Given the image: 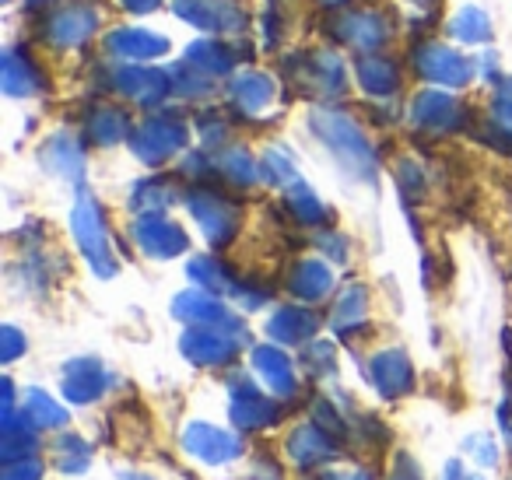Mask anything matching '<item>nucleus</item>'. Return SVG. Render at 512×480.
Returning <instances> with one entry per match:
<instances>
[{"mask_svg":"<svg viewBox=\"0 0 512 480\" xmlns=\"http://www.w3.org/2000/svg\"><path fill=\"white\" fill-rule=\"evenodd\" d=\"M53 463H57L60 473L78 477V473H85L88 463H92V445L81 435H60L57 442H53Z\"/></svg>","mask_w":512,"mask_h":480,"instance_id":"obj_15","label":"nucleus"},{"mask_svg":"<svg viewBox=\"0 0 512 480\" xmlns=\"http://www.w3.org/2000/svg\"><path fill=\"white\" fill-rule=\"evenodd\" d=\"M288 456L299 466H306V470L309 466H323L337 456V438L327 428H320V424H302L288 438Z\"/></svg>","mask_w":512,"mask_h":480,"instance_id":"obj_6","label":"nucleus"},{"mask_svg":"<svg viewBox=\"0 0 512 480\" xmlns=\"http://www.w3.org/2000/svg\"><path fill=\"white\" fill-rule=\"evenodd\" d=\"M288 207H292L299 221H320L323 218V204L306 190V186H292V193H288Z\"/></svg>","mask_w":512,"mask_h":480,"instance_id":"obj_18","label":"nucleus"},{"mask_svg":"<svg viewBox=\"0 0 512 480\" xmlns=\"http://www.w3.org/2000/svg\"><path fill=\"white\" fill-rule=\"evenodd\" d=\"M43 463H39L36 456H22V459H11V463H4V470H0V480H43Z\"/></svg>","mask_w":512,"mask_h":480,"instance_id":"obj_19","label":"nucleus"},{"mask_svg":"<svg viewBox=\"0 0 512 480\" xmlns=\"http://www.w3.org/2000/svg\"><path fill=\"white\" fill-rule=\"evenodd\" d=\"M221 169H225V176L232 179L235 186L253 183V176H256V169H253V162L246 158V151H235V155L228 158V165H221Z\"/></svg>","mask_w":512,"mask_h":480,"instance_id":"obj_20","label":"nucleus"},{"mask_svg":"<svg viewBox=\"0 0 512 480\" xmlns=\"http://www.w3.org/2000/svg\"><path fill=\"white\" fill-rule=\"evenodd\" d=\"M74 235H78L81 253L88 256L92 270L99 277H109L116 270L113 256H109V239H106V225H102V211L88 193H81L78 204H74Z\"/></svg>","mask_w":512,"mask_h":480,"instance_id":"obj_1","label":"nucleus"},{"mask_svg":"<svg viewBox=\"0 0 512 480\" xmlns=\"http://www.w3.org/2000/svg\"><path fill=\"white\" fill-rule=\"evenodd\" d=\"M330 284H334V277H330V270L323 267V263H299L292 274V281H288V288H292L295 298H302V302H320L323 295L330 291Z\"/></svg>","mask_w":512,"mask_h":480,"instance_id":"obj_12","label":"nucleus"},{"mask_svg":"<svg viewBox=\"0 0 512 480\" xmlns=\"http://www.w3.org/2000/svg\"><path fill=\"white\" fill-rule=\"evenodd\" d=\"M306 368L309 375H320V372H334V351L327 344H316L306 351Z\"/></svg>","mask_w":512,"mask_h":480,"instance_id":"obj_21","label":"nucleus"},{"mask_svg":"<svg viewBox=\"0 0 512 480\" xmlns=\"http://www.w3.org/2000/svg\"><path fill=\"white\" fill-rule=\"evenodd\" d=\"M232 421L239 424L242 431H260V428H271V424H278L281 417V407H274L271 400H264V396L256 393V386H249V382H235L232 386Z\"/></svg>","mask_w":512,"mask_h":480,"instance_id":"obj_3","label":"nucleus"},{"mask_svg":"<svg viewBox=\"0 0 512 480\" xmlns=\"http://www.w3.org/2000/svg\"><path fill=\"white\" fill-rule=\"evenodd\" d=\"M183 449L190 452L193 459L207 463V466L232 463V459L242 456L239 435H232V431H221V428H214V424H204V421L186 424V431H183Z\"/></svg>","mask_w":512,"mask_h":480,"instance_id":"obj_2","label":"nucleus"},{"mask_svg":"<svg viewBox=\"0 0 512 480\" xmlns=\"http://www.w3.org/2000/svg\"><path fill=\"white\" fill-rule=\"evenodd\" d=\"M22 347H25L22 333H18L15 326H4V361H15L18 354H22Z\"/></svg>","mask_w":512,"mask_h":480,"instance_id":"obj_23","label":"nucleus"},{"mask_svg":"<svg viewBox=\"0 0 512 480\" xmlns=\"http://www.w3.org/2000/svg\"><path fill=\"white\" fill-rule=\"evenodd\" d=\"M25 414L32 417L36 428H64L67 424V410L57 407V400L46 396L43 389H32V393L25 396Z\"/></svg>","mask_w":512,"mask_h":480,"instance_id":"obj_17","label":"nucleus"},{"mask_svg":"<svg viewBox=\"0 0 512 480\" xmlns=\"http://www.w3.org/2000/svg\"><path fill=\"white\" fill-rule=\"evenodd\" d=\"M120 480H151V477H141V473H123Z\"/></svg>","mask_w":512,"mask_h":480,"instance_id":"obj_28","label":"nucleus"},{"mask_svg":"<svg viewBox=\"0 0 512 480\" xmlns=\"http://www.w3.org/2000/svg\"><path fill=\"white\" fill-rule=\"evenodd\" d=\"M176 316L183 323H193V326H207V330H225V333H239V319L228 316L225 305L214 302L211 295H197V291H186V295L176 298Z\"/></svg>","mask_w":512,"mask_h":480,"instance_id":"obj_4","label":"nucleus"},{"mask_svg":"<svg viewBox=\"0 0 512 480\" xmlns=\"http://www.w3.org/2000/svg\"><path fill=\"white\" fill-rule=\"evenodd\" d=\"M134 235H137V242H141L144 253L162 256V260H165V256H179L186 249V235L179 232L172 221L155 218V214H148V218L137 221Z\"/></svg>","mask_w":512,"mask_h":480,"instance_id":"obj_8","label":"nucleus"},{"mask_svg":"<svg viewBox=\"0 0 512 480\" xmlns=\"http://www.w3.org/2000/svg\"><path fill=\"white\" fill-rule=\"evenodd\" d=\"M183 351L190 361L197 365H221V361H232L235 344L232 337H225V330H207V326H197L183 337Z\"/></svg>","mask_w":512,"mask_h":480,"instance_id":"obj_10","label":"nucleus"},{"mask_svg":"<svg viewBox=\"0 0 512 480\" xmlns=\"http://www.w3.org/2000/svg\"><path fill=\"white\" fill-rule=\"evenodd\" d=\"M467 449L477 456V463L484 466V470H491V466L498 463V449H495V442H491L488 435H477V438H467Z\"/></svg>","mask_w":512,"mask_h":480,"instance_id":"obj_22","label":"nucleus"},{"mask_svg":"<svg viewBox=\"0 0 512 480\" xmlns=\"http://www.w3.org/2000/svg\"><path fill=\"white\" fill-rule=\"evenodd\" d=\"M109 375L102 372V365L95 358H78L64 368V393L74 403H92L95 396H102Z\"/></svg>","mask_w":512,"mask_h":480,"instance_id":"obj_9","label":"nucleus"},{"mask_svg":"<svg viewBox=\"0 0 512 480\" xmlns=\"http://www.w3.org/2000/svg\"><path fill=\"white\" fill-rule=\"evenodd\" d=\"M253 368H256V375H260V379H264L278 396H292L295 393L292 361H288L278 347H256V351H253Z\"/></svg>","mask_w":512,"mask_h":480,"instance_id":"obj_11","label":"nucleus"},{"mask_svg":"<svg viewBox=\"0 0 512 480\" xmlns=\"http://www.w3.org/2000/svg\"><path fill=\"white\" fill-rule=\"evenodd\" d=\"M442 480H470V477H467V470H463V463L453 459V463L446 466V473H442Z\"/></svg>","mask_w":512,"mask_h":480,"instance_id":"obj_27","label":"nucleus"},{"mask_svg":"<svg viewBox=\"0 0 512 480\" xmlns=\"http://www.w3.org/2000/svg\"><path fill=\"white\" fill-rule=\"evenodd\" d=\"M190 207H193V218H197L200 232H204L214 246H221V242H228L235 235L239 214L221 197H214V193H197V197H190Z\"/></svg>","mask_w":512,"mask_h":480,"instance_id":"obj_5","label":"nucleus"},{"mask_svg":"<svg viewBox=\"0 0 512 480\" xmlns=\"http://www.w3.org/2000/svg\"><path fill=\"white\" fill-rule=\"evenodd\" d=\"M183 144V130H176V127H158V123H151L144 134H137V141H134V151L144 158V162H162V158H169L172 151Z\"/></svg>","mask_w":512,"mask_h":480,"instance_id":"obj_13","label":"nucleus"},{"mask_svg":"<svg viewBox=\"0 0 512 480\" xmlns=\"http://www.w3.org/2000/svg\"><path fill=\"white\" fill-rule=\"evenodd\" d=\"M271 337L274 340H281V344H302L306 337H313L316 333V319H313V312H306V309H281L278 316L271 319Z\"/></svg>","mask_w":512,"mask_h":480,"instance_id":"obj_14","label":"nucleus"},{"mask_svg":"<svg viewBox=\"0 0 512 480\" xmlns=\"http://www.w3.org/2000/svg\"><path fill=\"white\" fill-rule=\"evenodd\" d=\"M390 480H421L418 466H414L411 456H397V470H393Z\"/></svg>","mask_w":512,"mask_h":480,"instance_id":"obj_24","label":"nucleus"},{"mask_svg":"<svg viewBox=\"0 0 512 480\" xmlns=\"http://www.w3.org/2000/svg\"><path fill=\"white\" fill-rule=\"evenodd\" d=\"M320 480H372V473H365V470H330V473H323Z\"/></svg>","mask_w":512,"mask_h":480,"instance_id":"obj_25","label":"nucleus"},{"mask_svg":"<svg viewBox=\"0 0 512 480\" xmlns=\"http://www.w3.org/2000/svg\"><path fill=\"white\" fill-rule=\"evenodd\" d=\"M372 382H376V389L386 396V400H397V396L411 393L414 386V368L411 361H407L404 351H383L372 358Z\"/></svg>","mask_w":512,"mask_h":480,"instance_id":"obj_7","label":"nucleus"},{"mask_svg":"<svg viewBox=\"0 0 512 480\" xmlns=\"http://www.w3.org/2000/svg\"><path fill=\"white\" fill-rule=\"evenodd\" d=\"M498 424H502V431H505V445L512 449V400L502 403V410H498Z\"/></svg>","mask_w":512,"mask_h":480,"instance_id":"obj_26","label":"nucleus"},{"mask_svg":"<svg viewBox=\"0 0 512 480\" xmlns=\"http://www.w3.org/2000/svg\"><path fill=\"white\" fill-rule=\"evenodd\" d=\"M362 323H365V288L351 284V288L341 291V298H337V305H334V330L351 333Z\"/></svg>","mask_w":512,"mask_h":480,"instance_id":"obj_16","label":"nucleus"}]
</instances>
